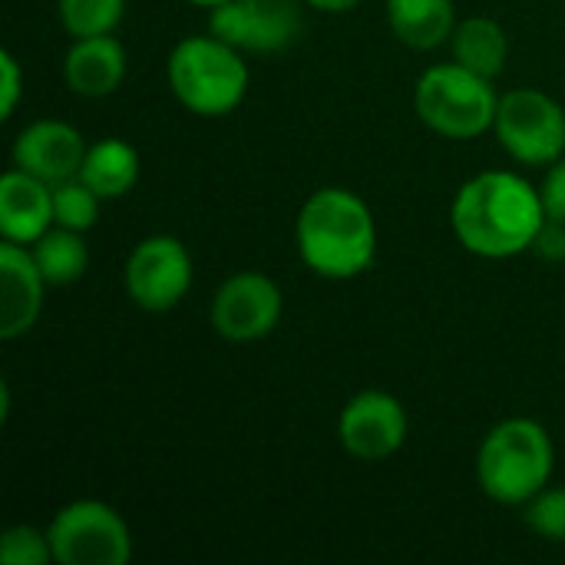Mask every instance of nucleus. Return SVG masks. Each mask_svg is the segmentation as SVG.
I'll return each mask as SVG.
<instances>
[{"label": "nucleus", "instance_id": "nucleus-1", "mask_svg": "<svg viewBox=\"0 0 565 565\" xmlns=\"http://www.w3.org/2000/svg\"><path fill=\"white\" fill-rule=\"evenodd\" d=\"M543 222L546 209L540 189L530 185V179L503 169H490L463 182L450 205L457 242L470 255L490 262L530 252Z\"/></svg>", "mask_w": 565, "mask_h": 565}, {"label": "nucleus", "instance_id": "nucleus-2", "mask_svg": "<svg viewBox=\"0 0 565 565\" xmlns=\"http://www.w3.org/2000/svg\"><path fill=\"white\" fill-rule=\"evenodd\" d=\"M295 242L301 262L331 281L358 278L374 265L377 225L361 195L351 189H318L298 212Z\"/></svg>", "mask_w": 565, "mask_h": 565}, {"label": "nucleus", "instance_id": "nucleus-3", "mask_svg": "<svg viewBox=\"0 0 565 565\" xmlns=\"http://www.w3.org/2000/svg\"><path fill=\"white\" fill-rule=\"evenodd\" d=\"M556 450L543 424L530 417H510L497 424L477 454V480L483 493L503 507H526L550 487Z\"/></svg>", "mask_w": 565, "mask_h": 565}, {"label": "nucleus", "instance_id": "nucleus-4", "mask_svg": "<svg viewBox=\"0 0 565 565\" xmlns=\"http://www.w3.org/2000/svg\"><path fill=\"white\" fill-rule=\"evenodd\" d=\"M172 96L195 116H225L242 106L248 93V66L242 50L215 36H185L172 46L169 63Z\"/></svg>", "mask_w": 565, "mask_h": 565}, {"label": "nucleus", "instance_id": "nucleus-5", "mask_svg": "<svg viewBox=\"0 0 565 565\" xmlns=\"http://www.w3.org/2000/svg\"><path fill=\"white\" fill-rule=\"evenodd\" d=\"M500 93L493 79L454 63H440L420 73L414 86L417 119L447 139H477L493 129Z\"/></svg>", "mask_w": 565, "mask_h": 565}, {"label": "nucleus", "instance_id": "nucleus-6", "mask_svg": "<svg viewBox=\"0 0 565 565\" xmlns=\"http://www.w3.org/2000/svg\"><path fill=\"white\" fill-rule=\"evenodd\" d=\"M46 536L60 565H126L132 556L126 520L99 500H73L56 510Z\"/></svg>", "mask_w": 565, "mask_h": 565}, {"label": "nucleus", "instance_id": "nucleus-7", "mask_svg": "<svg viewBox=\"0 0 565 565\" xmlns=\"http://www.w3.org/2000/svg\"><path fill=\"white\" fill-rule=\"evenodd\" d=\"M493 132L523 166H553L565 152V109L543 89H510L500 96Z\"/></svg>", "mask_w": 565, "mask_h": 565}, {"label": "nucleus", "instance_id": "nucleus-8", "mask_svg": "<svg viewBox=\"0 0 565 565\" xmlns=\"http://www.w3.org/2000/svg\"><path fill=\"white\" fill-rule=\"evenodd\" d=\"M122 285L136 308L172 311L192 288V255L172 235H149L129 252Z\"/></svg>", "mask_w": 565, "mask_h": 565}, {"label": "nucleus", "instance_id": "nucleus-9", "mask_svg": "<svg viewBox=\"0 0 565 565\" xmlns=\"http://www.w3.org/2000/svg\"><path fill=\"white\" fill-rule=\"evenodd\" d=\"M209 30L242 53H281L301 30L298 0H225L209 10Z\"/></svg>", "mask_w": 565, "mask_h": 565}, {"label": "nucleus", "instance_id": "nucleus-10", "mask_svg": "<svg viewBox=\"0 0 565 565\" xmlns=\"http://www.w3.org/2000/svg\"><path fill=\"white\" fill-rule=\"evenodd\" d=\"M281 321V291L262 271H238L222 281L212 301V328L232 344L268 338Z\"/></svg>", "mask_w": 565, "mask_h": 565}, {"label": "nucleus", "instance_id": "nucleus-11", "mask_svg": "<svg viewBox=\"0 0 565 565\" xmlns=\"http://www.w3.org/2000/svg\"><path fill=\"white\" fill-rule=\"evenodd\" d=\"M338 437L354 460L381 463L404 447L407 411L397 397L384 391H361L344 404L338 417Z\"/></svg>", "mask_w": 565, "mask_h": 565}, {"label": "nucleus", "instance_id": "nucleus-12", "mask_svg": "<svg viewBox=\"0 0 565 565\" xmlns=\"http://www.w3.org/2000/svg\"><path fill=\"white\" fill-rule=\"evenodd\" d=\"M86 139L76 126L63 119H36L20 129L13 139V169L46 182L60 185L66 179H76L86 159Z\"/></svg>", "mask_w": 565, "mask_h": 565}, {"label": "nucleus", "instance_id": "nucleus-13", "mask_svg": "<svg viewBox=\"0 0 565 565\" xmlns=\"http://www.w3.org/2000/svg\"><path fill=\"white\" fill-rule=\"evenodd\" d=\"M46 278L40 275L30 245L3 242L0 245V338L17 341L23 338L43 308Z\"/></svg>", "mask_w": 565, "mask_h": 565}, {"label": "nucleus", "instance_id": "nucleus-14", "mask_svg": "<svg viewBox=\"0 0 565 565\" xmlns=\"http://www.w3.org/2000/svg\"><path fill=\"white\" fill-rule=\"evenodd\" d=\"M53 228V185L10 169L0 182V235L3 242L33 245Z\"/></svg>", "mask_w": 565, "mask_h": 565}, {"label": "nucleus", "instance_id": "nucleus-15", "mask_svg": "<svg viewBox=\"0 0 565 565\" xmlns=\"http://www.w3.org/2000/svg\"><path fill=\"white\" fill-rule=\"evenodd\" d=\"M126 76V50L113 33L79 36L63 56V79L76 96L103 99L119 89Z\"/></svg>", "mask_w": 565, "mask_h": 565}, {"label": "nucleus", "instance_id": "nucleus-16", "mask_svg": "<svg viewBox=\"0 0 565 565\" xmlns=\"http://www.w3.org/2000/svg\"><path fill=\"white\" fill-rule=\"evenodd\" d=\"M387 23L401 43L437 50L457 30V7L454 0H387Z\"/></svg>", "mask_w": 565, "mask_h": 565}, {"label": "nucleus", "instance_id": "nucleus-17", "mask_svg": "<svg viewBox=\"0 0 565 565\" xmlns=\"http://www.w3.org/2000/svg\"><path fill=\"white\" fill-rule=\"evenodd\" d=\"M79 179L99 199H122L139 182V152L126 139H99L86 149Z\"/></svg>", "mask_w": 565, "mask_h": 565}, {"label": "nucleus", "instance_id": "nucleus-18", "mask_svg": "<svg viewBox=\"0 0 565 565\" xmlns=\"http://www.w3.org/2000/svg\"><path fill=\"white\" fill-rule=\"evenodd\" d=\"M450 46H454V60L487 79H497L507 66V56H510V40H507V30L490 20V17H467L457 23L454 36H450Z\"/></svg>", "mask_w": 565, "mask_h": 565}, {"label": "nucleus", "instance_id": "nucleus-19", "mask_svg": "<svg viewBox=\"0 0 565 565\" xmlns=\"http://www.w3.org/2000/svg\"><path fill=\"white\" fill-rule=\"evenodd\" d=\"M30 255H33L40 275L46 278V285H56V288L79 281L86 275V265H89L83 232H70L60 225H53L46 235H40L30 245Z\"/></svg>", "mask_w": 565, "mask_h": 565}, {"label": "nucleus", "instance_id": "nucleus-20", "mask_svg": "<svg viewBox=\"0 0 565 565\" xmlns=\"http://www.w3.org/2000/svg\"><path fill=\"white\" fill-rule=\"evenodd\" d=\"M60 23L63 30L79 40V36H103L113 33L126 13V0H60Z\"/></svg>", "mask_w": 565, "mask_h": 565}, {"label": "nucleus", "instance_id": "nucleus-21", "mask_svg": "<svg viewBox=\"0 0 565 565\" xmlns=\"http://www.w3.org/2000/svg\"><path fill=\"white\" fill-rule=\"evenodd\" d=\"M99 195L76 175L53 185V225L70 232H89L99 218Z\"/></svg>", "mask_w": 565, "mask_h": 565}, {"label": "nucleus", "instance_id": "nucleus-22", "mask_svg": "<svg viewBox=\"0 0 565 565\" xmlns=\"http://www.w3.org/2000/svg\"><path fill=\"white\" fill-rule=\"evenodd\" d=\"M526 526L550 543H565V487H546L526 503Z\"/></svg>", "mask_w": 565, "mask_h": 565}, {"label": "nucleus", "instance_id": "nucleus-23", "mask_svg": "<svg viewBox=\"0 0 565 565\" xmlns=\"http://www.w3.org/2000/svg\"><path fill=\"white\" fill-rule=\"evenodd\" d=\"M53 559L50 536L33 526H10L0 536V563L3 565H46Z\"/></svg>", "mask_w": 565, "mask_h": 565}, {"label": "nucleus", "instance_id": "nucleus-24", "mask_svg": "<svg viewBox=\"0 0 565 565\" xmlns=\"http://www.w3.org/2000/svg\"><path fill=\"white\" fill-rule=\"evenodd\" d=\"M540 195H543V209H546V218H556L565 222V156L556 159L540 185Z\"/></svg>", "mask_w": 565, "mask_h": 565}, {"label": "nucleus", "instance_id": "nucleus-25", "mask_svg": "<svg viewBox=\"0 0 565 565\" xmlns=\"http://www.w3.org/2000/svg\"><path fill=\"white\" fill-rule=\"evenodd\" d=\"M530 252H536L546 262H565V222L546 218L543 228L536 232V242Z\"/></svg>", "mask_w": 565, "mask_h": 565}, {"label": "nucleus", "instance_id": "nucleus-26", "mask_svg": "<svg viewBox=\"0 0 565 565\" xmlns=\"http://www.w3.org/2000/svg\"><path fill=\"white\" fill-rule=\"evenodd\" d=\"M0 73H3V89H0V113H3V119H10L13 116V109H17V103H20V63L13 60V53H0Z\"/></svg>", "mask_w": 565, "mask_h": 565}, {"label": "nucleus", "instance_id": "nucleus-27", "mask_svg": "<svg viewBox=\"0 0 565 565\" xmlns=\"http://www.w3.org/2000/svg\"><path fill=\"white\" fill-rule=\"evenodd\" d=\"M305 3L315 7V10H324V13H344V10L361 7L364 0H305Z\"/></svg>", "mask_w": 565, "mask_h": 565}, {"label": "nucleus", "instance_id": "nucleus-28", "mask_svg": "<svg viewBox=\"0 0 565 565\" xmlns=\"http://www.w3.org/2000/svg\"><path fill=\"white\" fill-rule=\"evenodd\" d=\"M189 3H195V7H209V10H212V7H218V3H225V0H189Z\"/></svg>", "mask_w": 565, "mask_h": 565}]
</instances>
